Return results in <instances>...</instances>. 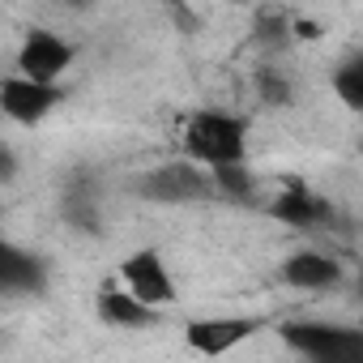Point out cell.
<instances>
[{
    "label": "cell",
    "mask_w": 363,
    "mask_h": 363,
    "mask_svg": "<svg viewBox=\"0 0 363 363\" xmlns=\"http://www.w3.org/2000/svg\"><path fill=\"white\" fill-rule=\"evenodd\" d=\"M184 150L193 162H206V167H240L244 162V150H248V137H244V124L223 116V111H201L189 120V133H184Z\"/></svg>",
    "instance_id": "cell-1"
},
{
    "label": "cell",
    "mask_w": 363,
    "mask_h": 363,
    "mask_svg": "<svg viewBox=\"0 0 363 363\" xmlns=\"http://www.w3.org/2000/svg\"><path fill=\"white\" fill-rule=\"evenodd\" d=\"M137 193L158 201V206H179V201H206L218 189H214V179H206V171H197L193 162H167V167H154L141 179Z\"/></svg>",
    "instance_id": "cell-2"
},
{
    "label": "cell",
    "mask_w": 363,
    "mask_h": 363,
    "mask_svg": "<svg viewBox=\"0 0 363 363\" xmlns=\"http://www.w3.org/2000/svg\"><path fill=\"white\" fill-rule=\"evenodd\" d=\"M73 65V48L65 39H56L52 30H30V39L22 43L18 52V69L26 82H39V86H56V77Z\"/></svg>",
    "instance_id": "cell-3"
},
{
    "label": "cell",
    "mask_w": 363,
    "mask_h": 363,
    "mask_svg": "<svg viewBox=\"0 0 363 363\" xmlns=\"http://www.w3.org/2000/svg\"><path fill=\"white\" fill-rule=\"evenodd\" d=\"M120 278L128 286L133 299H141L145 308H158V303H171L175 299V286H171V274L162 265V257L154 248H141L133 252L124 265H120Z\"/></svg>",
    "instance_id": "cell-4"
},
{
    "label": "cell",
    "mask_w": 363,
    "mask_h": 363,
    "mask_svg": "<svg viewBox=\"0 0 363 363\" xmlns=\"http://www.w3.org/2000/svg\"><path fill=\"white\" fill-rule=\"evenodd\" d=\"M257 329H261V320H248V316H210V320H193L184 329V337L197 354H227L240 342H248Z\"/></svg>",
    "instance_id": "cell-5"
},
{
    "label": "cell",
    "mask_w": 363,
    "mask_h": 363,
    "mask_svg": "<svg viewBox=\"0 0 363 363\" xmlns=\"http://www.w3.org/2000/svg\"><path fill=\"white\" fill-rule=\"evenodd\" d=\"M56 103H60L56 86H39V82H26V77H5V86H0V107L18 124H39Z\"/></svg>",
    "instance_id": "cell-6"
},
{
    "label": "cell",
    "mask_w": 363,
    "mask_h": 363,
    "mask_svg": "<svg viewBox=\"0 0 363 363\" xmlns=\"http://www.w3.org/2000/svg\"><path fill=\"white\" fill-rule=\"evenodd\" d=\"M269 214H274L278 223H286V227H320V223H329L333 206H329L325 197H316L303 179H286V189L274 197Z\"/></svg>",
    "instance_id": "cell-7"
},
{
    "label": "cell",
    "mask_w": 363,
    "mask_h": 363,
    "mask_svg": "<svg viewBox=\"0 0 363 363\" xmlns=\"http://www.w3.org/2000/svg\"><path fill=\"white\" fill-rule=\"evenodd\" d=\"M337 274H342V265L329 261L325 252H295L282 265V282L295 286V291H325V286L337 282Z\"/></svg>",
    "instance_id": "cell-8"
},
{
    "label": "cell",
    "mask_w": 363,
    "mask_h": 363,
    "mask_svg": "<svg viewBox=\"0 0 363 363\" xmlns=\"http://www.w3.org/2000/svg\"><path fill=\"white\" fill-rule=\"evenodd\" d=\"M350 333H354V329H337V325H286V329H282V342H286L291 350L308 354V359H325V354H333Z\"/></svg>",
    "instance_id": "cell-9"
},
{
    "label": "cell",
    "mask_w": 363,
    "mask_h": 363,
    "mask_svg": "<svg viewBox=\"0 0 363 363\" xmlns=\"http://www.w3.org/2000/svg\"><path fill=\"white\" fill-rule=\"evenodd\" d=\"M99 312H103V320H111L120 329H145V325H154V308H145L141 299H133L124 291H103L99 295Z\"/></svg>",
    "instance_id": "cell-10"
},
{
    "label": "cell",
    "mask_w": 363,
    "mask_h": 363,
    "mask_svg": "<svg viewBox=\"0 0 363 363\" xmlns=\"http://www.w3.org/2000/svg\"><path fill=\"white\" fill-rule=\"evenodd\" d=\"M9 295L18 291H43V265L35 257H26L22 248H5V274H0Z\"/></svg>",
    "instance_id": "cell-11"
},
{
    "label": "cell",
    "mask_w": 363,
    "mask_h": 363,
    "mask_svg": "<svg viewBox=\"0 0 363 363\" xmlns=\"http://www.w3.org/2000/svg\"><path fill=\"white\" fill-rule=\"evenodd\" d=\"M333 90H337V99H342L350 111H363V56L346 60V65L333 73Z\"/></svg>",
    "instance_id": "cell-12"
},
{
    "label": "cell",
    "mask_w": 363,
    "mask_h": 363,
    "mask_svg": "<svg viewBox=\"0 0 363 363\" xmlns=\"http://www.w3.org/2000/svg\"><path fill=\"white\" fill-rule=\"evenodd\" d=\"M210 179H214L218 193H227V197H235V201H248V197H252V175H248L244 162H240V167H218V171H210Z\"/></svg>",
    "instance_id": "cell-13"
},
{
    "label": "cell",
    "mask_w": 363,
    "mask_h": 363,
    "mask_svg": "<svg viewBox=\"0 0 363 363\" xmlns=\"http://www.w3.org/2000/svg\"><path fill=\"white\" fill-rule=\"evenodd\" d=\"M312 363H363V333L354 329V333H350V337H346V342L333 350V354H325V359H312Z\"/></svg>",
    "instance_id": "cell-14"
},
{
    "label": "cell",
    "mask_w": 363,
    "mask_h": 363,
    "mask_svg": "<svg viewBox=\"0 0 363 363\" xmlns=\"http://www.w3.org/2000/svg\"><path fill=\"white\" fill-rule=\"evenodd\" d=\"M257 30H261L265 43H269V39L282 43V35H286V18H282V13H261V18H257Z\"/></svg>",
    "instance_id": "cell-15"
},
{
    "label": "cell",
    "mask_w": 363,
    "mask_h": 363,
    "mask_svg": "<svg viewBox=\"0 0 363 363\" xmlns=\"http://www.w3.org/2000/svg\"><path fill=\"white\" fill-rule=\"evenodd\" d=\"M261 94H265L269 103H286V99H291V90H286V82H282L278 73H269V69L261 73Z\"/></svg>",
    "instance_id": "cell-16"
},
{
    "label": "cell",
    "mask_w": 363,
    "mask_h": 363,
    "mask_svg": "<svg viewBox=\"0 0 363 363\" xmlns=\"http://www.w3.org/2000/svg\"><path fill=\"white\" fill-rule=\"evenodd\" d=\"M295 35H299V39H316L320 26H316V22H295Z\"/></svg>",
    "instance_id": "cell-17"
},
{
    "label": "cell",
    "mask_w": 363,
    "mask_h": 363,
    "mask_svg": "<svg viewBox=\"0 0 363 363\" xmlns=\"http://www.w3.org/2000/svg\"><path fill=\"white\" fill-rule=\"evenodd\" d=\"M359 291H363V278H359Z\"/></svg>",
    "instance_id": "cell-18"
}]
</instances>
